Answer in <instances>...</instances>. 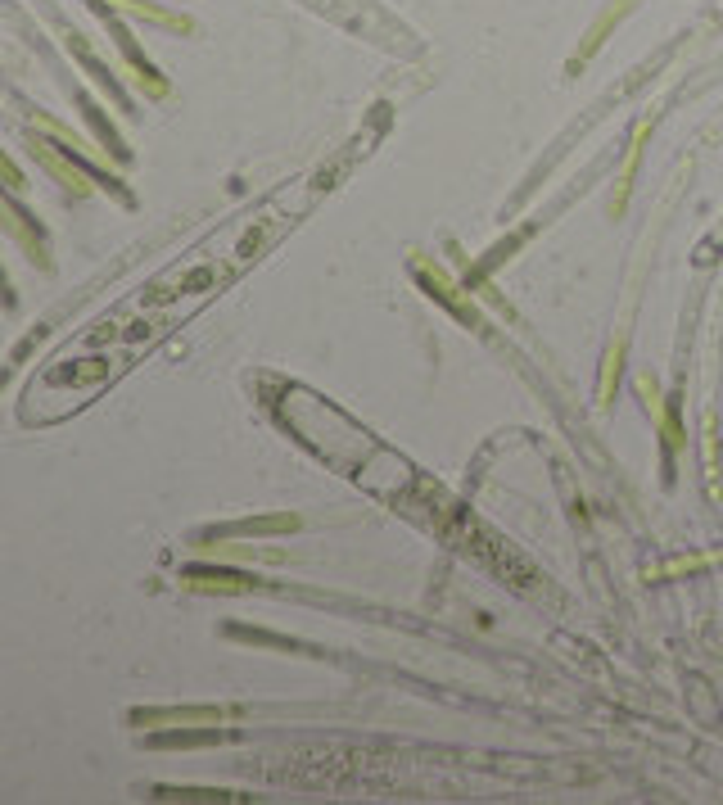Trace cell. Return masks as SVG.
Wrapping results in <instances>:
<instances>
[]
</instances>
